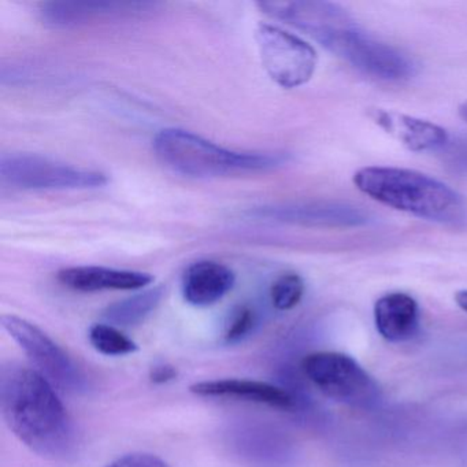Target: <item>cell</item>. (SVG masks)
Segmentation results:
<instances>
[{"label": "cell", "instance_id": "obj_1", "mask_svg": "<svg viewBox=\"0 0 467 467\" xmlns=\"http://www.w3.org/2000/svg\"><path fill=\"white\" fill-rule=\"evenodd\" d=\"M0 410L5 422L32 452L51 461L69 458L78 431L54 385L35 368L9 362L0 368Z\"/></svg>", "mask_w": 467, "mask_h": 467}, {"label": "cell", "instance_id": "obj_2", "mask_svg": "<svg viewBox=\"0 0 467 467\" xmlns=\"http://www.w3.org/2000/svg\"><path fill=\"white\" fill-rule=\"evenodd\" d=\"M354 184L379 203L431 223L458 225L467 218L466 203L456 191L417 171L368 166L354 174Z\"/></svg>", "mask_w": 467, "mask_h": 467}, {"label": "cell", "instance_id": "obj_3", "mask_svg": "<svg viewBox=\"0 0 467 467\" xmlns=\"http://www.w3.org/2000/svg\"><path fill=\"white\" fill-rule=\"evenodd\" d=\"M152 149L173 173L198 180L266 173L288 162V155L232 151L179 128L160 130Z\"/></svg>", "mask_w": 467, "mask_h": 467}, {"label": "cell", "instance_id": "obj_4", "mask_svg": "<svg viewBox=\"0 0 467 467\" xmlns=\"http://www.w3.org/2000/svg\"><path fill=\"white\" fill-rule=\"evenodd\" d=\"M302 368L327 398L344 406L371 410L381 401L379 382L354 358L343 352H313L303 359Z\"/></svg>", "mask_w": 467, "mask_h": 467}, {"label": "cell", "instance_id": "obj_5", "mask_svg": "<svg viewBox=\"0 0 467 467\" xmlns=\"http://www.w3.org/2000/svg\"><path fill=\"white\" fill-rule=\"evenodd\" d=\"M0 182L15 191H76L105 187L109 179L102 171L42 155L10 152L0 158Z\"/></svg>", "mask_w": 467, "mask_h": 467}, {"label": "cell", "instance_id": "obj_6", "mask_svg": "<svg viewBox=\"0 0 467 467\" xmlns=\"http://www.w3.org/2000/svg\"><path fill=\"white\" fill-rule=\"evenodd\" d=\"M2 327L51 384L75 395L89 389L83 368L45 330L12 314L2 316Z\"/></svg>", "mask_w": 467, "mask_h": 467}, {"label": "cell", "instance_id": "obj_7", "mask_svg": "<svg viewBox=\"0 0 467 467\" xmlns=\"http://www.w3.org/2000/svg\"><path fill=\"white\" fill-rule=\"evenodd\" d=\"M324 47L363 75L379 80L403 81L414 75L409 57L371 36L355 21L336 32Z\"/></svg>", "mask_w": 467, "mask_h": 467}, {"label": "cell", "instance_id": "obj_8", "mask_svg": "<svg viewBox=\"0 0 467 467\" xmlns=\"http://www.w3.org/2000/svg\"><path fill=\"white\" fill-rule=\"evenodd\" d=\"M255 40L264 69L281 88H297L313 78L318 65L313 46L291 32L264 23L256 26Z\"/></svg>", "mask_w": 467, "mask_h": 467}, {"label": "cell", "instance_id": "obj_9", "mask_svg": "<svg viewBox=\"0 0 467 467\" xmlns=\"http://www.w3.org/2000/svg\"><path fill=\"white\" fill-rule=\"evenodd\" d=\"M258 7L275 20L283 21L324 46L354 18L338 5L316 0L258 2Z\"/></svg>", "mask_w": 467, "mask_h": 467}, {"label": "cell", "instance_id": "obj_10", "mask_svg": "<svg viewBox=\"0 0 467 467\" xmlns=\"http://www.w3.org/2000/svg\"><path fill=\"white\" fill-rule=\"evenodd\" d=\"M155 7L151 2H106V0H56L40 5V20L53 29H70L111 16Z\"/></svg>", "mask_w": 467, "mask_h": 467}, {"label": "cell", "instance_id": "obj_11", "mask_svg": "<svg viewBox=\"0 0 467 467\" xmlns=\"http://www.w3.org/2000/svg\"><path fill=\"white\" fill-rule=\"evenodd\" d=\"M251 214L261 220L308 226L358 225L366 221L365 215L355 207L325 202L275 204L254 210Z\"/></svg>", "mask_w": 467, "mask_h": 467}, {"label": "cell", "instance_id": "obj_12", "mask_svg": "<svg viewBox=\"0 0 467 467\" xmlns=\"http://www.w3.org/2000/svg\"><path fill=\"white\" fill-rule=\"evenodd\" d=\"M191 392L201 398L231 399L247 403L264 404L272 409L291 411L296 406L294 396L277 385L255 379H213L191 385Z\"/></svg>", "mask_w": 467, "mask_h": 467}, {"label": "cell", "instance_id": "obj_13", "mask_svg": "<svg viewBox=\"0 0 467 467\" xmlns=\"http://www.w3.org/2000/svg\"><path fill=\"white\" fill-rule=\"evenodd\" d=\"M59 283L81 294L102 291H136L154 281L149 273L102 266H73L59 270Z\"/></svg>", "mask_w": 467, "mask_h": 467}, {"label": "cell", "instance_id": "obj_14", "mask_svg": "<svg viewBox=\"0 0 467 467\" xmlns=\"http://www.w3.org/2000/svg\"><path fill=\"white\" fill-rule=\"evenodd\" d=\"M374 124L412 152L434 151L450 140L447 130L426 119L376 109L368 113Z\"/></svg>", "mask_w": 467, "mask_h": 467}, {"label": "cell", "instance_id": "obj_15", "mask_svg": "<svg viewBox=\"0 0 467 467\" xmlns=\"http://www.w3.org/2000/svg\"><path fill=\"white\" fill-rule=\"evenodd\" d=\"M234 283V273L226 265L215 261L195 262L182 275V296L188 305L209 307L223 299Z\"/></svg>", "mask_w": 467, "mask_h": 467}, {"label": "cell", "instance_id": "obj_16", "mask_svg": "<svg viewBox=\"0 0 467 467\" xmlns=\"http://www.w3.org/2000/svg\"><path fill=\"white\" fill-rule=\"evenodd\" d=\"M420 306L411 295L392 292L374 305L377 332L389 343H406L420 330Z\"/></svg>", "mask_w": 467, "mask_h": 467}, {"label": "cell", "instance_id": "obj_17", "mask_svg": "<svg viewBox=\"0 0 467 467\" xmlns=\"http://www.w3.org/2000/svg\"><path fill=\"white\" fill-rule=\"evenodd\" d=\"M165 295L162 285L147 289L127 299L113 303L103 311V318L119 327H132L140 324L160 305Z\"/></svg>", "mask_w": 467, "mask_h": 467}, {"label": "cell", "instance_id": "obj_18", "mask_svg": "<svg viewBox=\"0 0 467 467\" xmlns=\"http://www.w3.org/2000/svg\"><path fill=\"white\" fill-rule=\"evenodd\" d=\"M89 343L100 354L108 357H122L133 354L139 347L132 338L111 324H95L89 327Z\"/></svg>", "mask_w": 467, "mask_h": 467}, {"label": "cell", "instance_id": "obj_19", "mask_svg": "<svg viewBox=\"0 0 467 467\" xmlns=\"http://www.w3.org/2000/svg\"><path fill=\"white\" fill-rule=\"evenodd\" d=\"M305 295V281L296 273H284L273 283L270 299L275 308L289 311L302 302Z\"/></svg>", "mask_w": 467, "mask_h": 467}, {"label": "cell", "instance_id": "obj_20", "mask_svg": "<svg viewBox=\"0 0 467 467\" xmlns=\"http://www.w3.org/2000/svg\"><path fill=\"white\" fill-rule=\"evenodd\" d=\"M256 324V314L253 308L243 306L236 308L232 314L231 321L226 327L225 341L229 344L237 343L243 340L245 336L250 335Z\"/></svg>", "mask_w": 467, "mask_h": 467}, {"label": "cell", "instance_id": "obj_21", "mask_svg": "<svg viewBox=\"0 0 467 467\" xmlns=\"http://www.w3.org/2000/svg\"><path fill=\"white\" fill-rule=\"evenodd\" d=\"M106 467H171L160 456L146 452L127 453Z\"/></svg>", "mask_w": 467, "mask_h": 467}, {"label": "cell", "instance_id": "obj_22", "mask_svg": "<svg viewBox=\"0 0 467 467\" xmlns=\"http://www.w3.org/2000/svg\"><path fill=\"white\" fill-rule=\"evenodd\" d=\"M177 370L171 365H157L151 368L150 371V379H151L152 382L155 384H165V382L171 381V379H176Z\"/></svg>", "mask_w": 467, "mask_h": 467}, {"label": "cell", "instance_id": "obj_23", "mask_svg": "<svg viewBox=\"0 0 467 467\" xmlns=\"http://www.w3.org/2000/svg\"><path fill=\"white\" fill-rule=\"evenodd\" d=\"M455 302L462 310L466 311L467 313V289H463V291L456 292L455 295Z\"/></svg>", "mask_w": 467, "mask_h": 467}, {"label": "cell", "instance_id": "obj_24", "mask_svg": "<svg viewBox=\"0 0 467 467\" xmlns=\"http://www.w3.org/2000/svg\"><path fill=\"white\" fill-rule=\"evenodd\" d=\"M458 113L461 119L467 124V102L462 103V105L459 106Z\"/></svg>", "mask_w": 467, "mask_h": 467}]
</instances>
